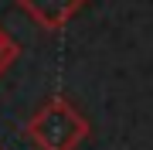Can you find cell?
Instances as JSON below:
<instances>
[{
  "label": "cell",
  "instance_id": "1",
  "mask_svg": "<svg viewBox=\"0 0 153 150\" xmlns=\"http://www.w3.org/2000/svg\"><path fill=\"white\" fill-rule=\"evenodd\" d=\"M27 137L38 150H78L88 140V119L65 96H55L27 119Z\"/></svg>",
  "mask_w": 153,
  "mask_h": 150
},
{
  "label": "cell",
  "instance_id": "2",
  "mask_svg": "<svg viewBox=\"0 0 153 150\" xmlns=\"http://www.w3.org/2000/svg\"><path fill=\"white\" fill-rule=\"evenodd\" d=\"M85 4L88 0H17V7L48 31H61Z\"/></svg>",
  "mask_w": 153,
  "mask_h": 150
},
{
  "label": "cell",
  "instance_id": "3",
  "mask_svg": "<svg viewBox=\"0 0 153 150\" xmlns=\"http://www.w3.org/2000/svg\"><path fill=\"white\" fill-rule=\"evenodd\" d=\"M14 61H17V41H14L4 28H0V75H4Z\"/></svg>",
  "mask_w": 153,
  "mask_h": 150
}]
</instances>
